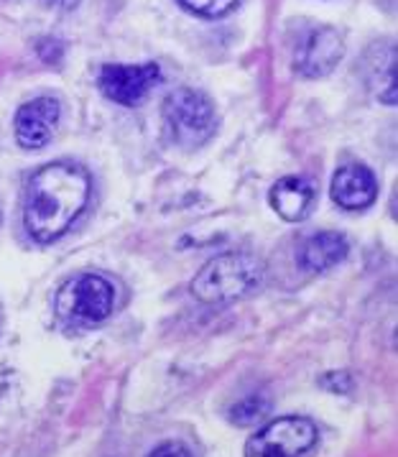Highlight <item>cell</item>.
I'll return each mask as SVG.
<instances>
[{
    "instance_id": "16",
    "label": "cell",
    "mask_w": 398,
    "mask_h": 457,
    "mask_svg": "<svg viewBox=\"0 0 398 457\" xmlns=\"http://www.w3.org/2000/svg\"><path fill=\"white\" fill-rule=\"evenodd\" d=\"M41 3L49 5V8H56V11H72V8H77L79 0H41Z\"/></svg>"
},
{
    "instance_id": "8",
    "label": "cell",
    "mask_w": 398,
    "mask_h": 457,
    "mask_svg": "<svg viewBox=\"0 0 398 457\" xmlns=\"http://www.w3.org/2000/svg\"><path fill=\"white\" fill-rule=\"evenodd\" d=\"M59 115L62 110L54 97H37L21 105L16 112V141L29 151L44 148L54 138Z\"/></svg>"
},
{
    "instance_id": "1",
    "label": "cell",
    "mask_w": 398,
    "mask_h": 457,
    "mask_svg": "<svg viewBox=\"0 0 398 457\" xmlns=\"http://www.w3.org/2000/svg\"><path fill=\"white\" fill-rule=\"evenodd\" d=\"M90 200V177L74 164H46L31 177L23 222L38 243H52L72 225Z\"/></svg>"
},
{
    "instance_id": "7",
    "label": "cell",
    "mask_w": 398,
    "mask_h": 457,
    "mask_svg": "<svg viewBox=\"0 0 398 457\" xmlns=\"http://www.w3.org/2000/svg\"><path fill=\"white\" fill-rule=\"evenodd\" d=\"M344 54V41L340 31L329 29V26H319L314 31H309L307 37L302 38V44L294 52V67L302 77L317 79L329 74Z\"/></svg>"
},
{
    "instance_id": "15",
    "label": "cell",
    "mask_w": 398,
    "mask_h": 457,
    "mask_svg": "<svg viewBox=\"0 0 398 457\" xmlns=\"http://www.w3.org/2000/svg\"><path fill=\"white\" fill-rule=\"evenodd\" d=\"M148 457H192V453L179 442H163L156 450H151Z\"/></svg>"
},
{
    "instance_id": "13",
    "label": "cell",
    "mask_w": 398,
    "mask_h": 457,
    "mask_svg": "<svg viewBox=\"0 0 398 457\" xmlns=\"http://www.w3.org/2000/svg\"><path fill=\"white\" fill-rule=\"evenodd\" d=\"M179 3L187 11L204 16V19H220L237 5V0H179Z\"/></svg>"
},
{
    "instance_id": "14",
    "label": "cell",
    "mask_w": 398,
    "mask_h": 457,
    "mask_svg": "<svg viewBox=\"0 0 398 457\" xmlns=\"http://www.w3.org/2000/svg\"><path fill=\"white\" fill-rule=\"evenodd\" d=\"M322 386L329 388L332 394H347L352 388V381H350L347 373H327L325 378H322Z\"/></svg>"
},
{
    "instance_id": "12",
    "label": "cell",
    "mask_w": 398,
    "mask_h": 457,
    "mask_svg": "<svg viewBox=\"0 0 398 457\" xmlns=\"http://www.w3.org/2000/svg\"><path fill=\"white\" fill-rule=\"evenodd\" d=\"M269 411H271V402L266 396H261V394H253L248 399H240L230 409V421L240 424V427H248V424H255V421L263 420Z\"/></svg>"
},
{
    "instance_id": "9",
    "label": "cell",
    "mask_w": 398,
    "mask_h": 457,
    "mask_svg": "<svg viewBox=\"0 0 398 457\" xmlns=\"http://www.w3.org/2000/svg\"><path fill=\"white\" fill-rule=\"evenodd\" d=\"M378 197V184L368 166L347 164L332 177V200L343 210H365Z\"/></svg>"
},
{
    "instance_id": "3",
    "label": "cell",
    "mask_w": 398,
    "mask_h": 457,
    "mask_svg": "<svg viewBox=\"0 0 398 457\" xmlns=\"http://www.w3.org/2000/svg\"><path fill=\"white\" fill-rule=\"evenodd\" d=\"M115 304V289L105 276L82 274L56 292V317L70 328H95L105 322Z\"/></svg>"
},
{
    "instance_id": "6",
    "label": "cell",
    "mask_w": 398,
    "mask_h": 457,
    "mask_svg": "<svg viewBox=\"0 0 398 457\" xmlns=\"http://www.w3.org/2000/svg\"><path fill=\"white\" fill-rule=\"evenodd\" d=\"M162 79V67L156 62L145 64H105L100 70L97 85L112 103L136 105L141 103L151 87Z\"/></svg>"
},
{
    "instance_id": "10",
    "label": "cell",
    "mask_w": 398,
    "mask_h": 457,
    "mask_svg": "<svg viewBox=\"0 0 398 457\" xmlns=\"http://www.w3.org/2000/svg\"><path fill=\"white\" fill-rule=\"evenodd\" d=\"M314 202V187L302 177H284L273 184L271 207L289 222H299L309 215Z\"/></svg>"
},
{
    "instance_id": "2",
    "label": "cell",
    "mask_w": 398,
    "mask_h": 457,
    "mask_svg": "<svg viewBox=\"0 0 398 457\" xmlns=\"http://www.w3.org/2000/svg\"><path fill=\"white\" fill-rule=\"evenodd\" d=\"M263 281V263L248 253L212 258L192 281V294L204 304H228L248 296Z\"/></svg>"
},
{
    "instance_id": "5",
    "label": "cell",
    "mask_w": 398,
    "mask_h": 457,
    "mask_svg": "<svg viewBox=\"0 0 398 457\" xmlns=\"http://www.w3.org/2000/svg\"><path fill=\"white\" fill-rule=\"evenodd\" d=\"M314 421L304 417H281L248 439L245 457H302L314 447Z\"/></svg>"
},
{
    "instance_id": "11",
    "label": "cell",
    "mask_w": 398,
    "mask_h": 457,
    "mask_svg": "<svg viewBox=\"0 0 398 457\" xmlns=\"http://www.w3.org/2000/svg\"><path fill=\"white\" fill-rule=\"evenodd\" d=\"M350 251L347 238L340 233H317L302 245V253H299V263L311 271V274H322L327 269L337 266L340 261H344Z\"/></svg>"
},
{
    "instance_id": "4",
    "label": "cell",
    "mask_w": 398,
    "mask_h": 457,
    "mask_svg": "<svg viewBox=\"0 0 398 457\" xmlns=\"http://www.w3.org/2000/svg\"><path fill=\"white\" fill-rule=\"evenodd\" d=\"M163 118L179 146H204L218 130V112L210 97L192 87L174 90L163 103Z\"/></svg>"
}]
</instances>
